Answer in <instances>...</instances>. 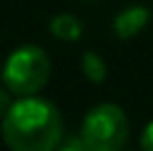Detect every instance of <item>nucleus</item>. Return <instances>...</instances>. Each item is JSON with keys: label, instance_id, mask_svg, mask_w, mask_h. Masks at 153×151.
<instances>
[{"label": "nucleus", "instance_id": "20e7f679", "mask_svg": "<svg viewBox=\"0 0 153 151\" xmlns=\"http://www.w3.org/2000/svg\"><path fill=\"white\" fill-rule=\"evenodd\" d=\"M148 20H151L148 8L133 5V8H126L123 13H118V15H116V20H113V30L118 33V38L128 40V38L141 33L146 25H148Z\"/></svg>", "mask_w": 153, "mask_h": 151}, {"label": "nucleus", "instance_id": "6e6552de", "mask_svg": "<svg viewBox=\"0 0 153 151\" xmlns=\"http://www.w3.org/2000/svg\"><path fill=\"white\" fill-rule=\"evenodd\" d=\"M141 149L143 151H153V121L143 129V134H141Z\"/></svg>", "mask_w": 153, "mask_h": 151}, {"label": "nucleus", "instance_id": "f03ea898", "mask_svg": "<svg viewBox=\"0 0 153 151\" xmlns=\"http://www.w3.org/2000/svg\"><path fill=\"white\" fill-rule=\"evenodd\" d=\"M50 55L38 46H20L3 66V83L15 96H35L50 78Z\"/></svg>", "mask_w": 153, "mask_h": 151}, {"label": "nucleus", "instance_id": "7ed1b4c3", "mask_svg": "<svg viewBox=\"0 0 153 151\" xmlns=\"http://www.w3.org/2000/svg\"><path fill=\"white\" fill-rule=\"evenodd\" d=\"M78 136L91 151H120L128 141V118L120 106L100 103L85 113Z\"/></svg>", "mask_w": 153, "mask_h": 151}, {"label": "nucleus", "instance_id": "0eeeda50", "mask_svg": "<svg viewBox=\"0 0 153 151\" xmlns=\"http://www.w3.org/2000/svg\"><path fill=\"white\" fill-rule=\"evenodd\" d=\"M55 151H91V149L83 144V138H80V136H68V138L63 136Z\"/></svg>", "mask_w": 153, "mask_h": 151}, {"label": "nucleus", "instance_id": "f257e3e1", "mask_svg": "<svg viewBox=\"0 0 153 151\" xmlns=\"http://www.w3.org/2000/svg\"><path fill=\"white\" fill-rule=\"evenodd\" d=\"M63 138L60 111L38 96L13 101L3 118V141L10 151H55Z\"/></svg>", "mask_w": 153, "mask_h": 151}, {"label": "nucleus", "instance_id": "39448f33", "mask_svg": "<svg viewBox=\"0 0 153 151\" xmlns=\"http://www.w3.org/2000/svg\"><path fill=\"white\" fill-rule=\"evenodd\" d=\"M50 33H53L58 40H65V43H73L78 40L80 33H83V25L75 15H68V13H60L50 20Z\"/></svg>", "mask_w": 153, "mask_h": 151}, {"label": "nucleus", "instance_id": "1a4fd4ad", "mask_svg": "<svg viewBox=\"0 0 153 151\" xmlns=\"http://www.w3.org/2000/svg\"><path fill=\"white\" fill-rule=\"evenodd\" d=\"M10 103H13V101H10V91H8V88H3V86H0V121L5 118V113H8Z\"/></svg>", "mask_w": 153, "mask_h": 151}, {"label": "nucleus", "instance_id": "423d86ee", "mask_svg": "<svg viewBox=\"0 0 153 151\" xmlns=\"http://www.w3.org/2000/svg\"><path fill=\"white\" fill-rule=\"evenodd\" d=\"M80 68H83V76H85L88 81H93V83H100V81L105 78V73H108L103 58H100L98 53H93V50H85V53H83Z\"/></svg>", "mask_w": 153, "mask_h": 151}]
</instances>
